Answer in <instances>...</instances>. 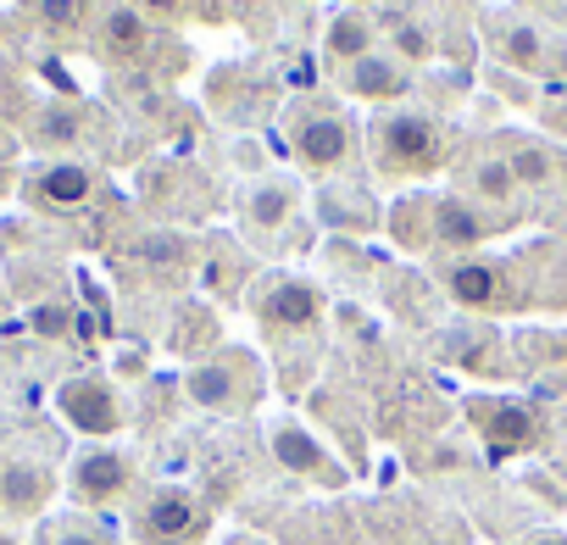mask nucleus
<instances>
[{"mask_svg":"<svg viewBox=\"0 0 567 545\" xmlns=\"http://www.w3.org/2000/svg\"><path fill=\"white\" fill-rule=\"evenodd\" d=\"M362 140L384 184H423L451 167V123L429 106H379L362 123Z\"/></svg>","mask_w":567,"mask_h":545,"instance_id":"f257e3e1","label":"nucleus"},{"mask_svg":"<svg viewBox=\"0 0 567 545\" xmlns=\"http://www.w3.org/2000/svg\"><path fill=\"white\" fill-rule=\"evenodd\" d=\"M284 140H290V156L301 173L312 178H351V167L368 156L362 123L340 95H301L284 106Z\"/></svg>","mask_w":567,"mask_h":545,"instance_id":"f03ea898","label":"nucleus"},{"mask_svg":"<svg viewBox=\"0 0 567 545\" xmlns=\"http://www.w3.org/2000/svg\"><path fill=\"white\" fill-rule=\"evenodd\" d=\"M184 395L189 407L212 412V418H234V412H250L261 401V362L239 346H223V351H206L189 362L184 373Z\"/></svg>","mask_w":567,"mask_h":545,"instance_id":"7ed1b4c3","label":"nucleus"},{"mask_svg":"<svg viewBox=\"0 0 567 545\" xmlns=\"http://www.w3.org/2000/svg\"><path fill=\"white\" fill-rule=\"evenodd\" d=\"M68 495L90 517L112 512V506H134V495H140V456L112 445V440H90L68 462Z\"/></svg>","mask_w":567,"mask_h":545,"instance_id":"20e7f679","label":"nucleus"},{"mask_svg":"<svg viewBox=\"0 0 567 545\" xmlns=\"http://www.w3.org/2000/svg\"><path fill=\"white\" fill-rule=\"evenodd\" d=\"M128 528L140 545H195L212 528V506L189 484H156V490L134 495Z\"/></svg>","mask_w":567,"mask_h":545,"instance_id":"39448f33","label":"nucleus"},{"mask_svg":"<svg viewBox=\"0 0 567 545\" xmlns=\"http://www.w3.org/2000/svg\"><path fill=\"white\" fill-rule=\"evenodd\" d=\"M56 418L84 440H112L128 429V401L106 373H73L56 384Z\"/></svg>","mask_w":567,"mask_h":545,"instance_id":"423d86ee","label":"nucleus"},{"mask_svg":"<svg viewBox=\"0 0 567 545\" xmlns=\"http://www.w3.org/2000/svg\"><path fill=\"white\" fill-rule=\"evenodd\" d=\"M95 195H101V173L79 156H51V162L29 167V178H23V200L45 217H79L95 206Z\"/></svg>","mask_w":567,"mask_h":545,"instance_id":"0eeeda50","label":"nucleus"},{"mask_svg":"<svg viewBox=\"0 0 567 545\" xmlns=\"http://www.w3.org/2000/svg\"><path fill=\"white\" fill-rule=\"evenodd\" d=\"M250 312L267 335H312L323 318V296L301 272H267L250 296Z\"/></svg>","mask_w":567,"mask_h":545,"instance_id":"6e6552de","label":"nucleus"},{"mask_svg":"<svg viewBox=\"0 0 567 545\" xmlns=\"http://www.w3.org/2000/svg\"><path fill=\"white\" fill-rule=\"evenodd\" d=\"M512 212H484L473 200H462L456 189L429 195V250H456V256H478V245H489L495 234H506Z\"/></svg>","mask_w":567,"mask_h":545,"instance_id":"1a4fd4ad","label":"nucleus"},{"mask_svg":"<svg viewBox=\"0 0 567 545\" xmlns=\"http://www.w3.org/2000/svg\"><path fill=\"white\" fill-rule=\"evenodd\" d=\"M56 501V467L29 451H0V517L34 523Z\"/></svg>","mask_w":567,"mask_h":545,"instance_id":"9d476101","label":"nucleus"},{"mask_svg":"<svg viewBox=\"0 0 567 545\" xmlns=\"http://www.w3.org/2000/svg\"><path fill=\"white\" fill-rule=\"evenodd\" d=\"M267 451H272V462L284 473H296L307 484H323V490H340L346 484V467L334 462V451L307 423H296V418H272L267 423Z\"/></svg>","mask_w":567,"mask_h":545,"instance_id":"9b49d317","label":"nucleus"},{"mask_svg":"<svg viewBox=\"0 0 567 545\" xmlns=\"http://www.w3.org/2000/svg\"><path fill=\"white\" fill-rule=\"evenodd\" d=\"M440 279H445V290H451L462 307H473V312H506V307H517L512 290H523V285H517V272H512L506 261H495V256H462V261H445V267H440Z\"/></svg>","mask_w":567,"mask_h":545,"instance_id":"f8f14e48","label":"nucleus"},{"mask_svg":"<svg viewBox=\"0 0 567 545\" xmlns=\"http://www.w3.org/2000/svg\"><path fill=\"white\" fill-rule=\"evenodd\" d=\"M301 184L284 178V173H261L256 184H245L239 195V228L245 239H278L284 228H290L301 217Z\"/></svg>","mask_w":567,"mask_h":545,"instance_id":"ddd939ff","label":"nucleus"},{"mask_svg":"<svg viewBox=\"0 0 567 545\" xmlns=\"http://www.w3.org/2000/svg\"><path fill=\"white\" fill-rule=\"evenodd\" d=\"M484 34L501 56V68H517V73H561L556 62V40L534 23V18H517V12H495L484 18Z\"/></svg>","mask_w":567,"mask_h":545,"instance_id":"4468645a","label":"nucleus"},{"mask_svg":"<svg viewBox=\"0 0 567 545\" xmlns=\"http://www.w3.org/2000/svg\"><path fill=\"white\" fill-rule=\"evenodd\" d=\"M451 189H456L462 200L484 206V212L523 200V189H517V178L506 173V162H501L495 145H489V151H473V156H462V162H451Z\"/></svg>","mask_w":567,"mask_h":545,"instance_id":"2eb2a0df","label":"nucleus"},{"mask_svg":"<svg viewBox=\"0 0 567 545\" xmlns=\"http://www.w3.org/2000/svg\"><path fill=\"white\" fill-rule=\"evenodd\" d=\"M495 151H501V162H506V173L517 178L523 195L567 178V145H550L539 134H506V140H495Z\"/></svg>","mask_w":567,"mask_h":545,"instance_id":"dca6fc26","label":"nucleus"},{"mask_svg":"<svg viewBox=\"0 0 567 545\" xmlns=\"http://www.w3.org/2000/svg\"><path fill=\"white\" fill-rule=\"evenodd\" d=\"M340 90H346V101H368V106H401L406 101V90H412V68H406V56H384V51H373V56H362L357 68H346L340 73Z\"/></svg>","mask_w":567,"mask_h":545,"instance_id":"f3484780","label":"nucleus"},{"mask_svg":"<svg viewBox=\"0 0 567 545\" xmlns=\"http://www.w3.org/2000/svg\"><path fill=\"white\" fill-rule=\"evenodd\" d=\"M95 29V56L123 68V62H140L145 45H151V18H140L128 0H112V7H101V18L90 23Z\"/></svg>","mask_w":567,"mask_h":545,"instance_id":"a211bd4d","label":"nucleus"},{"mask_svg":"<svg viewBox=\"0 0 567 545\" xmlns=\"http://www.w3.org/2000/svg\"><path fill=\"white\" fill-rule=\"evenodd\" d=\"M473 423L495 451H528L539 440V418L523 401H473Z\"/></svg>","mask_w":567,"mask_h":545,"instance_id":"6ab92c4d","label":"nucleus"},{"mask_svg":"<svg viewBox=\"0 0 567 545\" xmlns=\"http://www.w3.org/2000/svg\"><path fill=\"white\" fill-rule=\"evenodd\" d=\"M318 217L329 223V228H351V234H368V228H379V200L362 189V184H351V178H329L323 189H318Z\"/></svg>","mask_w":567,"mask_h":545,"instance_id":"aec40b11","label":"nucleus"},{"mask_svg":"<svg viewBox=\"0 0 567 545\" xmlns=\"http://www.w3.org/2000/svg\"><path fill=\"white\" fill-rule=\"evenodd\" d=\"M379 51V23L368 18V12H334L329 18V29H323V56L346 73V68H357L362 56H373Z\"/></svg>","mask_w":567,"mask_h":545,"instance_id":"412c9836","label":"nucleus"},{"mask_svg":"<svg viewBox=\"0 0 567 545\" xmlns=\"http://www.w3.org/2000/svg\"><path fill=\"white\" fill-rule=\"evenodd\" d=\"M23 12L34 18L40 34L51 40H79L95 23V0H23Z\"/></svg>","mask_w":567,"mask_h":545,"instance_id":"4be33fe9","label":"nucleus"},{"mask_svg":"<svg viewBox=\"0 0 567 545\" xmlns=\"http://www.w3.org/2000/svg\"><path fill=\"white\" fill-rule=\"evenodd\" d=\"M40 545H123V539L90 512H62L40 523Z\"/></svg>","mask_w":567,"mask_h":545,"instance_id":"5701e85b","label":"nucleus"},{"mask_svg":"<svg viewBox=\"0 0 567 545\" xmlns=\"http://www.w3.org/2000/svg\"><path fill=\"white\" fill-rule=\"evenodd\" d=\"M128 7H134L140 18H151V23H178V18H189V0H128Z\"/></svg>","mask_w":567,"mask_h":545,"instance_id":"b1692460","label":"nucleus"},{"mask_svg":"<svg viewBox=\"0 0 567 545\" xmlns=\"http://www.w3.org/2000/svg\"><path fill=\"white\" fill-rule=\"evenodd\" d=\"M523 545H567V534H534V539H523Z\"/></svg>","mask_w":567,"mask_h":545,"instance_id":"393cba45","label":"nucleus"},{"mask_svg":"<svg viewBox=\"0 0 567 545\" xmlns=\"http://www.w3.org/2000/svg\"><path fill=\"white\" fill-rule=\"evenodd\" d=\"M556 223L567 228V189H561V206H556Z\"/></svg>","mask_w":567,"mask_h":545,"instance_id":"a878e982","label":"nucleus"}]
</instances>
